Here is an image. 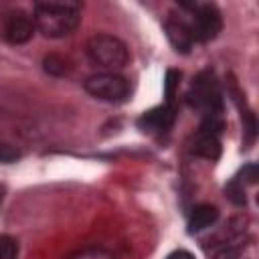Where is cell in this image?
<instances>
[{"label":"cell","mask_w":259,"mask_h":259,"mask_svg":"<svg viewBox=\"0 0 259 259\" xmlns=\"http://www.w3.org/2000/svg\"><path fill=\"white\" fill-rule=\"evenodd\" d=\"M34 24L49 38L71 34L81 22L79 2H38L34 6Z\"/></svg>","instance_id":"6da1fadb"},{"label":"cell","mask_w":259,"mask_h":259,"mask_svg":"<svg viewBox=\"0 0 259 259\" xmlns=\"http://www.w3.org/2000/svg\"><path fill=\"white\" fill-rule=\"evenodd\" d=\"M87 55L89 59L103 67V69H121L130 61L127 47L111 34H95L87 40Z\"/></svg>","instance_id":"7a4b0ae2"},{"label":"cell","mask_w":259,"mask_h":259,"mask_svg":"<svg viewBox=\"0 0 259 259\" xmlns=\"http://www.w3.org/2000/svg\"><path fill=\"white\" fill-rule=\"evenodd\" d=\"M85 91L103 101H123L130 95V83L121 75L99 73V75H91L85 81Z\"/></svg>","instance_id":"3957f363"},{"label":"cell","mask_w":259,"mask_h":259,"mask_svg":"<svg viewBox=\"0 0 259 259\" xmlns=\"http://www.w3.org/2000/svg\"><path fill=\"white\" fill-rule=\"evenodd\" d=\"M188 97H190V103L204 109L206 115L208 113H221V93H219L214 75L210 71H202L192 81Z\"/></svg>","instance_id":"277c9868"},{"label":"cell","mask_w":259,"mask_h":259,"mask_svg":"<svg viewBox=\"0 0 259 259\" xmlns=\"http://www.w3.org/2000/svg\"><path fill=\"white\" fill-rule=\"evenodd\" d=\"M190 8L194 12V24L190 26L194 32V38L202 42L217 38V34L223 28V18H221L219 8L214 4H198V6L194 4Z\"/></svg>","instance_id":"5b68a950"},{"label":"cell","mask_w":259,"mask_h":259,"mask_svg":"<svg viewBox=\"0 0 259 259\" xmlns=\"http://www.w3.org/2000/svg\"><path fill=\"white\" fill-rule=\"evenodd\" d=\"M34 28H36L34 18H30V16L24 14V12H14V14H10L8 20H6L4 36H6V40L12 42V45H22V42H26V40L32 38Z\"/></svg>","instance_id":"8992f818"},{"label":"cell","mask_w":259,"mask_h":259,"mask_svg":"<svg viewBox=\"0 0 259 259\" xmlns=\"http://www.w3.org/2000/svg\"><path fill=\"white\" fill-rule=\"evenodd\" d=\"M166 36H168L170 45L174 47V51L184 53V55L192 49V45H194V40H196L192 28H190V24H186V22H184L182 18H178V16H172V18L166 20Z\"/></svg>","instance_id":"52a82bcc"},{"label":"cell","mask_w":259,"mask_h":259,"mask_svg":"<svg viewBox=\"0 0 259 259\" xmlns=\"http://www.w3.org/2000/svg\"><path fill=\"white\" fill-rule=\"evenodd\" d=\"M172 123H174V109L170 103L158 105V107L146 111L138 119V125L144 132H166Z\"/></svg>","instance_id":"ba28073f"},{"label":"cell","mask_w":259,"mask_h":259,"mask_svg":"<svg viewBox=\"0 0 259 259\" xmlns=\"http://www.w3.org/2000/svg\"><path fill=\"white\" fill-rule=\"evenodd\" d=\"M219 219V210L212 204H198L192 208L190 219H188V231L190 233H198L206 227H210L214 221Z\"/></svg>","instance_id":"9c48e42d"},{"label":"cell","mask_w":259,"mask_h":259,"mask_svg":"<svg viewBox=\"0 0 259 259\" xmlns=\"http://www.w3.org/2000/svg\"><path fill=\"white\" fill-rule=\"evenodd\" d=\"M192 152L200 158H206V160H217L221 156V142L217 136H206V134H200L192 146Z\"/></svg>","instance_id":"30bf717a"},{"label":"cell","mask_w":259,"mask_h":259,"mask_svg":"<svg viewBox=\"0 0 259 259\" xmlns=\"http://www.w3.org/2000/svg\"><path fill=\"white\" fill-rule=\"evenodd\" d=\"M69 259H115L109 251L105 249H99V247H87V249H81V251H75Z\"/></svg>","instance_id":"8fae6325"},{"label":"cell","mask_w":259,"mask_h":259,"mask_svg":"<svg viewBox=\"0 0 259 259\" xmlns=\"http://www.w3.org/2000/svg\"><path fill=\"white\" fill-rule=\"evenodd\" d=\"M18 243L10 235H0V259H16Z\"/></svg>","instance_id":"7c38bea8"},{"label":"cell","mask_w":259,"mask_h":259,"mask_svg":"<svg viewBox=\"0 0 259 259\" xmlns=\"http://www.w3.org/2000/svg\"><path fill=\"white\" fill-rule=\"evenodd\" d=\"M45 69H47L49 73H53V75H65V73H67L65 61H63L61 57H57V55L45 57Z\"/></svg>","instance_id":"4fadbf2b"},{"label":"cell","mask_w":259,"mask_h":259,"mask_svg":"<svg viewBox=\"0 0 259 259\" xmlns=\"http://www.w3.org/2000/svg\"><path fill=\"white\" fill-rule=\"evenodd\" d=\"M227 194L229 198L235 202V204H245V194H243V182L239 180H233L229 186H227Z\"/></svg>","instance_id":"5bb4252c"},{"label":"cell","mask_w":259,"mask_h":259,"mask_svg":"<svg viewBox=\"0 0 259 259\" xmlns=\"http://www.w3.org/2000/svg\"><path fill=\"white\" fill-rule=\"evenodd\" d=\"M178 79H180V73L178 71H168L166 73V99H168V103L172 101V97H174V91H176V87H178Z\"/></svg>","instance_id":"9a60e30c"},{"label":"cell","mask_w":259,"mask_h":259,"mask_svg":"<svg viewBox=\"0 0 259 259\" xmlns=\"http://www.w3.org/2000/svg\"><path fill=\"white\" fill-rule=\"evenodd\" d=\"M20 158V152L8 144H0V162L2 164H10V162H16Z\"/></svg>","instance_id":"2e32d148"},{"label":"cell","mask_w":259,"mask_h":259,"mask_svg":"<svg viewBox=\"0 0 259 259\" xmlns=\"http://www.w3.org/2000/svg\"><path fill=\"white\" fill-rule=\"evenodd\" d=\"M237 180H245V182H249V184H255L257 182V166L255 164H249V166H245L243 168V172H241V178H237Z\"/></svg>","instance_id":"e0dca14e"},{"label":"cell","mask_w":259,"mask_h":259,"mask_svg":"<svg viewBox=\"0 0 259 259\" xmlns=\"http://www.w3.org/2000/svg\"><path fill=\"white\" fill-rule=\"evenodd\" d=\"M166 259H194V255L188 253V251H184V249H178V251H172Z\"/></svg>","instance_id":"ac0fdd59"},{"label":"cell","mask_w":259,"mask_h":259,"mask_svg":"<svg viewBox=\"0 0 259 259\" xmlns=\"http://www.w3.org/2000/svg\"><path fill=\"white\" fill-rule=\"evenodd\" d=\"M2 200H4V188L0 186V204H2Z\"/></svg>","instance_id":"d6986e66"}]
</instances>
